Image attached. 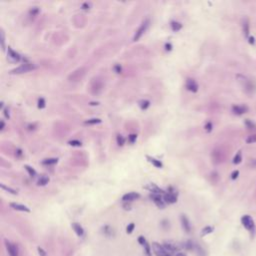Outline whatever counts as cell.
Listing matches in <instances>:
<instances>
[{
	"instance_id": "obj_1",
	"label": "cell",
	"mask_w": 256,
	"mask_h": 256,
	"mask_svg": "<svg viewBox=\"0 0 256 256\" xmlns=\"http://www.w3.org/2000/svg\"><path fill=\"white\" fill-rule=\"evenodd\" d=\"M86 71H87L86 67H84V66L79 67L68 76V80H69L70 82H78L81 79H83V77L86 74Z\"/></svg>"
},
{
	"instance_id": "obj_2",
	"label": "cell",
	"mask_w": 256,
	"mask_h": 256,
	"mask_svg": "<svg viewBox=\"0 0 256 256\" xmlns=\"http://www.w3.org/2000/svg\"><path fill=\"white\" fill-rule=\"evenodd\" d=\"M103 88H104V82L102 81L100 78H94L90 84V91L91 93L94 95H98L102 92Z\"/></svg>"
},
{
	"instance_id": "obj_3",
	"label": "cell",
	"mask_w": 256,
	"mask_h": 256,
	"mask_svg": "<svg viewBox=\"0 0 256 256\" xmlns=\"http://www.w3.org/2000/svg\"><path fill=\"white\" fill-rule=\"evenodd\" d=\"M36 68L35 64H32V63H28L26 62L24 64H22V65L18 66L16 68H14L10 71L11 74H22V73H26V72H29L31 70H34Z\"/></svg>"
},
{
	"instance_id": "obj_4",
	"label": "cell",
	"mask_w": 256,
	"mask_h": 256,
	"mask_svg": "<svg viewBox=\"0 0 256 256\" xmlns=\"http://www.w3.org/2000/svg\"><path fill=\"white\" fill-rule=\"evenodd\" d=\"M149 23H150V22H149L148 19H146V20H144V21L142 22V24L140 25V27H139L138 30L136 31L134 37H133V41H137V40L140 39V37L142 36L143 34L145 33V31L147 30L148 26H149Z\"/></svg>"
},
{
	"instance_id": "obj_5",
	"label": "cell",
	"mask_w": 256,
	"mask_h": 256,
	"mask_svg": "<svg viewBox=\"0 0 256 256\" xmlns=\"http://www.w3.org/2000/svg\"><path fill=\"white\" fill-rule=\"evenodd\" d=\"M152 250H153L154 254L156 256H165L167 254V251L165 250L164 246L160 245V244L157 242L152 243Z\"/></svg>"
},
{
	"instance_id": "obj_6",
	"label": "cell",
	"mask_w": 256,
	"mask_h": 256,
	"mask_svg": "<svg viewBox=\"0 0 256 256\" xmlns=\"http://www.w3.org/2000/svg\"><path fill=\"white\" fill-rule=\"evenodd\" d=\"M150 199L154 202L156 206L159 208H164L165 207V201H164L163 197L159 194H150Z\"/></svg>"
},
{
	"instance_id": "obj_7",
	"label": "cell",
	"mask_w": 256,
	"mask_h": 256,
	"mask_svg": "<svg viewBox=\"0 0 256 256\" xmlns=\"http://www.w3.org/2000/svg\"><path fill=\"white\" fill-rule=\"evenodd\" d=\"M241 222L243 224V226L245 227L247 230H253L254 222H253V219H252L249 215H244L241 218Z\"/></svg>"
},
{
	"instance_id": "obj_8",
	"label": "cell",
	"mask_w": 256,
	"mask_h": 256,
	"mask_svg": "<svg viewBox=\"0 0 256 256\" xmlns=\"http://www.w3.org/2000/svg\"><path fill=\"white\" fill-rule=\"evenodd\" d=\"M5 246L9 256H18V249L13 243H11L8 240H5Z\"/></svg>"
},
{
	"instance_id": "obj_9",
	"label": "cell",
	"mask_w": 256,
	"mask_h": 256,
	"mask_svg": "<svg viewBox=\"0 0 256 256\" xmlns=\"http://www.w3.org/2000/svg\"><path fill=\"white\" fill-rule=\"evenodd\" d=\"M187 90L191 91V92H197L198 91V84L194 79L192 78H188L186 80V84H185Z\"/></svg>"
},
{
	"instance_id": "obj_10",
	"label": "cell",
	"mask_w": 256,
	"mask_h": 256,
	"mask_svg": "<svg viewBox=\"0 0 256 256\" xmlns=\"http://www.w3.org/2000/svg\"><path fill=\"white\" fill-rule=\"evenodd\" d=\"M163 199L165 201V203L173 204L177 201V195L174 192H167V193H164Z\"/></svg>"
},
{
	"instance_id": "obj_11",
	"label": "cell",
	"mask_w": 256,
	"mask_h": 256,
	"mask_svg": "<svg viewBox=\"0 0 256 256\" xmlns=\"http://www.w3.org/2000/svg\"><path fill=\"white\" fill-rule=\"evenodd\" d=\"M7 55H8L9 58L12 61H14V62H18V61H20L22 59L21 55L19 54V53H17L16 51H14L11 47H8V49H7Z\"/></svg>"
},
{
	"instance_id": "obj_12",
	"label": "cell",
	"mask_w": 256,
	"mask_h": 256,
	"mask_svg": "<svg viewBox=\"0 0 256 256\" xmlns=\"http://www.w3.org/2000/svg\"><path fill=\"white\" fill-rule=\"evenodd\" d=\"M139 197H140V194L139 193L129 192V193L124 194V195L122 196V200H123L124 202H131V201H134L136 199H138Z\"/></svg>"
},
{
	"instance_id": "obj_13",
	"label": "cell",
	"mask_w": 256,
	"mask_h": 256,
	"mask_svg": "<svg viewBox=\"0 0 256 256\" xmlns=\"http://www.w3.org/2000/svg\"><path fill=\"white\" fill-rule=\"evenodd\" d=\"M145 188L148 189L150 192H152V194H159V195H161V194L164 193V191L162 189H160L157 185L153 184V183H150L147 186H145Z\"/></svg>"
},
{
	"instance_id": "obj_14",
	"label": "cell",
	"mask_w": 256,
	"mask_h": 256,
	"mask_svg": "<svg viewBox=\"0 0 256 256\" xmlns=\"http://www.w3.org/2000/svg\"><path fill=\"white\" fill-rule=\"evenodd\" d=\"M180 220H181V224H182L183 229H184V230L187 233H189L190 230H191V225H190V222H189L188 218H187L185 215H181L180 216Z\"/></svg>"
},
{
	"instance_id": "obj_15",
	"label": "cell",
	"mask_w": 256,
	"mask_h": 256,
	"mask_svg": "<svg viewBox=\"0 0 256 256\" xmlns=\"http://www.w3.org/2000/svg\"><path fill=\"white\" fill-rule=\"evenodd\" d=\"M248 110L247 106H244V105H234L232 106V111L234 112L235 114H237V115H241V114L245 113Z\"/></svg>"
},
{
	"instance_id": "obj_16",
	"label": "cell",
	"mask_w": 256,
	"mask_h": 256,
	"mask_svg": "<svg viewBox=\"0 0 256 256\" xmlns=\"http://www.w3.org/2000/svg\"><path fill=\"white\" fill-rule=\"evenodd\" d=\"M10 207L13 208L18 211H23V212H30V209L25 205L19 204V203H10Z\"/></svg>"
},
{
	"instance_id": "obj_17",
	"label": "cell",
	"mask_w": 256,
	"mask_h": 256,
	"mask_svg": "<svg viewBox=\"0 0 256 256\" xmlns=\"http://www.w3.org/2000/svg\"><path fill=\"white\" fill-rule=\"evenodd\" d=\"M163 246H164V248H165V250L167 251V253L169 252V254L178 250V247L176 246V244H173V243H170V242H165Z\"/></svg>"
},
{
	"instance_id": "obj_18",
	"label": "cell",
	"mask_w": 256,
	"mask_h": 256,
	"mask_svg": "<svg viewBox=\"0 0 256 256\" xmlns=\"http://www.w3.org/2000/svg\"><path fill=\"white\" fill-rule=\"evenodd\" d=\"M72 228H73V230L75 231V233L77 234L78 236H82L84 234V230L82 226L80 225L79 223H72Z\"/></svg>"
},
{
	"instance_id": "obj_19",
	"label": "cell",
	"mask_w": 256,
	"mask_h": 256,
	"mask_svg": "<svg viewBox=\"0 0 256 256\" xmlns=\"http://www.w3.org/2000/svg\"><path fill=\"white\" fill-rule=\"evenodd\" d=\"M147 159H148V161L150 162L151 164H153L156 168H161L163 166V164L160 160H157V159H155L153 157H150V156H147Z\"/></svg>"
},
{
	"instance_id": "obj_20",
	"label": "cell",
	"mask_w": 256,
	"mask_h": 256,
	"mask_svg": "<svg viewBox=\"0 0 256 256\" xmlns=\"http://www.w3.org/2000/svg\"><path fill=\"white\" fill-rule=\"evenodd\" d=\"M48 182H49V177L45 176V175H42V176H40V178L38 179L37 185L38 186H45Z\"/></svg>"
},
{
	"instance_id": "obj_21",
	"label": "cell",
	"mask_w": 256,
	"mask_h": 256,
	"mask_svg": "<svg viewBox=\"0 0 256 256\" xmlns=\"http://www.w3.org/2000/svg\"><path fill=\"white\" fill-rule=\"evenodd\" d=\"M139 106L142 110H146L150 106V101L146 100V99H142V100L139 101Z\"/></svg>"
},
{
	"instance_id": "obj_22",
	"label": "cell",
	"mask_w": 256,
	"mask_h": 256,
	"mask_svg": "<svg viewBox=\"0 0 256 256\" xmlns=\"http://www.w3.org/2000/svg\"><path fill=\"white\" fill-rule=\"evenodd\" d=\"M170 25H171V29H172L173 31H179V30L182 28V24L180 22H177V21H172Z\"/></svg>"
},
{
	"instance_id": "obj_23",
	"label": "cell",
	"mask_w": 256,
	"mask_h": 256,
	"mask_svg": "<svg viewBox=\"0 0 256 256\" xmlns=\"http://www.w3.org/2000/svg\"><path fill=\"white\" fill-rule=\"evenodd\" d=\"M57 161H58L57 158H48V159H44L42 161V164H44V165H52V164L57 163Z\"/></svg>"
},
{
	"instance_id": "obj_24",
	"label": "cell",
	"mask_w": 256,
	"mask_h": 256,
	"mask_svg": "<svg viewBox=\"0 0 256 256\" xmlns=\"http://www.w3.org/2000/svg\"><path fill=\"white\" fill-rule=\"evenodd\" d=\"M24 167H25L26 171H27V172L29 173L30 176H31V177H35L36 176V171L34 170L32 167H30L29 165H25Z\"/></svg>"
},
{
	"instance_id": "obj_25",
	"label": "cell",
	"mask_w": 256,
	"mask_h": 256,
	"mask_svg": "<svg viewBox=\"0 0 256 256\" xmlns=\"http://www.w3.org/2000/svg\"><path fill=\"white\" fill-rule=\"evenodd\" d=\"M85 124H98V123H101V119H99V118H92V119H88L84 122Z\"/></svg>"
},
{
	"instance_id": "obj_26",
	"label": "cell",
	"mask_w": 256,
	"mask_h": 256,
	"mask_svg": "<svg viewBox=\"0 0 256 256\" xmlns=\"http://www.w3.org/2000/svg\"><path fill=\"white\" fill-rule=\"evenodd\" d=\"M241 160H242V156H241V152H238L237 154L235 155V157L233 158V163L234 164H239L240 162H241Z\"/></svg>"
},
{
	"instance_id": "obj_27",
	"label": "cell",
	"mask_w": 256,
	"mask_h": 256,
	"mask_svg": "<svg viewBox=\"0 0 256 256\" xmlns=\"http://www.w3.org/2000/svg\"><path fill=\"white\" fill-rule=\"evenodd\" d=\"M116 141H117V144L119 145V146H123L124 143H125V139H124V137L120 135V134H118L117 137H116Z\"/></svg>"
},
{
	"instance_id": "obj_28",
	"label": "cell",
	"mask_w": 256,
	"mask_h": 256,
	"mask_svg": "<svg viewBox=\"0 0 256 256\" xmlns=\"http://www.w3.org/2000/svg\"><path fill=\"white\" fill-rule=\"evenodd\" d=\"M38 108L39 109H43L45 108V106H46V102H45V99L44 98H39L38 99Z\"/></svg>"
},
{
	"instance_id": "obj_29",
	"label": "cell",
	"mask_w": 256,
	"mask_h": 256,
	"mask_svg": "<svg viewBox=\"0 0 256 256\" xmlns=\"http://www.w3.org/2000/svg\"><path fill=\"white\" fill-rule=\"evenodd\" d=\"M243 31L244 34H245V36H248V34H249V24H248V21L245 20L243 23Z\"/></svg>"
},
{
	"instance_id": "obj_30",
	"label": "cell",
	"mask_w": 256,
	"mask_h": 256,
	"mask_svg": "<svg viewBox=\"0 0 256 256\" xmlns=\"http://www.w3.org/2000/svg\"><path fill=\"white\" fill-rule=\"evenodd\" d=\"M1 188H2V189H4L5 191H7V192L11 193V194H17V191H16V190H14V189H12V188H10V187H7V186H5L4 184H1Z\"/></svg>"
},
{
	"instance_id": "obj_31",
	"label": "cell",
	"mask_w": 256,
	"mask_h": 256,
	"mask_svg": "<svg viewBox=\"0 0 256 256\" xmlns=\"http://www.w3.org/2000/svg\"><path fill=\"white\" fill-rule=\"evenodd\" d=\"M38 13H39V8H38V7H32L29 11V14L31 15V16H34V17L37 16Z\"/></svg>"
},
{
	"instance_id": "obj_32",
	"label": "cell",
	"mask_w": 256,
	"mask_h": 256,
	"mask_svg": "<svg viewBox=\"0 0 256 256\" xmlns=\"http://www.w3.org/2000/svg\"><path fill=\"white\" fill-rule=\"evenodd\" d=\"M213 231V227L211 226H206L203 228V230H202L201 232V234L202 235H206V234H208V233H211Z\"/></svg>"
},
{
	"instance_id": "obj_33",
	"label": "cell",
	"mask_w": 256,
	"mask_h": 256,
	"mask_svg": "<svg viewBox=\"0 0 256 256\" xmlns=\"http://www.w3.org/2000/svg\"><path fill=\"white\" fill-rule=\"evenodd\" d=\"M246 142H247L248 144H251V143H255V142H256V134L248 136L247 138H246Z\"/></svg>"
},
{
	"instance_id": "obj_34",
	"label": "cell",
	"mask_w": 256,
	"mask_h": 256,
	"mask_svg": "<svg viewBox=\"0 0 256 256\" xmlns=\"http://www.w3.org/2000/svg\"><path fill=\"white\" fill-rule=\"evenodd\" d=\"M68 144L71 145V146H81V141H79V140H70L69 142H68Z\"/></svg>"
},
{
	"instance_id": "obj_35",
	"label": "cell",
	"mask_w": 256,
	"mask_h": 256,
	"mask_svg": "<svg viewBox=\"0 0 256 256\" xmlns=\"http://www.w3.org/2000/svg\"><path fill=\"white\" fill-rule=\"evenodd\" d=\"M0 37H1V40H0L1 41V47H2L3 50H4L5 49V44H4L5 43V37H4V32H3L2 30H1V32H0Z\"/></svg>"
},
{
	"instance_id": "obj_36",
	"label": "cell",
	"mask_w": 256,
	"mask_h": 256,
	"mask_svg": "<svg viewBox=\"0 0 256 256\" xmlns=\"http://www.w3.org/2000/svg\"><path fill=\"white\" fill-rule=\"evenodd\" d=\"M103 231H104V234H106V235H111L112 234V228L110 226L103 227Z\"/></svg>"
},
{
	"instance_id": "obj_37",
	"label": "cell",
	"mask_w": 256,
	"mask_h": 256,
	"mask_svg": "<svg viewBox=\"0 0 256 256\" xmlns=\"http://www.w3.org/2000/svg\"><path fill=\"white\" fill-rule=\"evenodd\" d=\"M245 124L247 125V127L249 129H255V127H256V125L253 123V122H251L250 120H248V119L245 121Z\"/></svg>"
},
{
	"instance_id": "obj_38",
	"label": "cell",
	"mask_w": 256,
	"mask_h": 256,
	"mask_svg": "<svg viewBox=\"0 0 256 256\" xmlns=\"http://www.w3.org/2000/svg\"><path fill=\"white\" fill-rule=\"evenodd\" d=\"M137 139V135L136 134H130L128 136V140H129V142L130 143H134L135 141Z\"/></svg>"
},
{
	"instance_id": "obj_39",
	"label": "cell",
	"mask_w": 256,
	"mask_h": 256,
	"mask_svg": "<svg viewBox=\"0 0 256 256\" xmlns=\"http://www.w3.org/2000/svg\"><path fill=\"white\" fill-rule=\"evenodd\" d=\"M134 223H130L127 226V228H126V232L127 233H129V234H130V233H132V231H133V229H134Z\"/></svg>"
},
{
	"instance_id": "obj_40",
	"label": "cell",
	"mask_w": 256,
	"mask_h": 256,
	"mask_svg": "<svg viewBox=\"0 0 256 256\" xmlns=\"http://www.w3.org/2000/svg\"><path fill=\"white\" fill-rule=\"evenodd\" d=\"M144 248H145V252H146V254L147 256H151V249H150V246H149V244L146 243L144 245Z\"/></svg>"
},
{
	"instance_id": "obj_41",
	"label": "cell",
	"mask_w": 256,
	"mask_h": 256,
	"mask_svg": "<svg viewBox=\"0 0 256 256\" xmlns=\"http://www.w3.org/2000/svg\"><path fill=\"white\" fill-rule=\"evenodd\" d=\"M205 130L207 131V132H210V131L212 130V123H211V122H208V123H206Z\"/></svg>"
},
{
	"instance_id": "obj_42",
	"label": "cell",
	"mask_w": 256,
	"mask_h": 256,
	"mask_svg": "<svg viewBox=\"0 0 256 256\" xmlns=\"http://www.w3.org/2000/svg\"><path fill=\"white\" fill-rule=\"evenodd\" d=\"M138 242L141 244V245H143V246L147 243V242H146V239L144 238V236H140V237L138 238Z\"/></svg>"
},
{
	"instance_id": "obj_43",
	"label": "cell",
	"mask_w": 256,
	"mask_h": 256,
	"mask_svg": "<svg viewBox=\"0 0 256 256\" xmlns=\"http://www.w3.org/2000/svg\"><path fill=\"white\" fill-rule=\"evenodd\" d=\"M114 71H115L116 73H121L122 68H121V66L119 65V64H116V65L114 66Z\"/></svg>"
},
{
	"instance_id": "obj_44",
	"label": "cell",
	"mask_w": 256,
	"mask_h": 256,
	"mask_svg": "<svg viewBox=\"0 0 256 256\" xmlns=\"http://www.w3.org/2000/svg\"><path fill=\"white\" fill-rule=\"evenodd\" d=\"M15 155H16V157H21L23 153H22V150L21 149H16V151H15Z\"/></svg>"
},
{
	"instance_id": "obj_45",
	"label": "cell",
	"mask_w": 256,
	"mask_h": 256,
	"mask_svg": "<svg viewBox=\"0 0 256 256\" xmlns=\"http://www.w3.org/2000/svg\"><path fill=\"white\" fill-rule=\"evenodd\" d=\"M38 252H39L40 256H46V252H45L41 247H38Z\"/></svg>"
},
{
	"instance_id": "obj_46",
	"label": "cell",
	"mask_w": 256,
	"mask_h": 256,
	"mask_svg": "<svg viewBox=\"0 0 256 256\" xmlns=\"http://www.w3.org/2000/svg\"><path fill=\"white\" fill-rule=\"evenodd\" d=\"M238 174H239V171H238V170L234 171V172H233V173L231 174V178H232V179H236V178L238 177Z\"/></svg>"
},
{
	"instance_id": "obj_47",
	"label": "cell",
	"mask_w": 256,
	"mask_h": 256,
	"mask_svg": "<svg viewBox=\"0 0 256 256\" xmlns=\"http://www.w3.org/2000/svg\"><path fill=\"white\" fill-rule=\"evenodd\" d=\"M89 7H90V3L88 2H85V3H83L82 4V9H89Z\"/></svg>"
},
{
	"instance_id": "obj_48",
	"label": "cell",
	"mask_w": 256,
	"mask_h": 256,
	"mask_svg": "<svg viewBox=\"0 0 256 256\" xmlns=\"http://www.w3.org/2000/svg\"><path fill=\"white\" fill-rule=\"evenodd\" d=\"M4 128H5V122L4 120H1L0 121V130H4Z\"/></svg>"
},
{
	"instance_id": "obj_49",
	"label": "cell",
	"mask_w": 256,
	"mask_h": 256,
	"mask_svg": "<svg viewBox=\"0 0 256 256\" xmlns=\"http://www.w3.org/2000/svg\"><path fill=\"white\" fill-rule=\"evenodd\" d=\"M171 49H172V45H171V43H166L165 44V50L166 51H170Z\"/></svg>"
},
{
	"instance_id": "obj_50",
	"label": "cell",
	"mask_w": 256,
	"mask_h": 256,
	"mask_svg": "<svg viewBox=\"0 0 256 256\" xmlns=\"http://www.w3.org/2000/svg\"><path fill=\"white\" fill-rule=\"evenodd\" d=\"M4 115H5V117H6V118H9V117H10L8 108H5V109H4Z\"/></svg>"
},
{
	"instance_id": "obj_51",
	"label": "cell",
	"mask_w": 256,
	"mask_h": 256,
	"mask_svg": "<svg viewBox=\"0 0 256 256\" xmlns=\"http://www.w3.org/2000/svg\"><path fill=\"white\" fill-rule=\"evenodd\" d=\"M252 164H253V165H255V166H256V159H253V160H252Z\"/></svg>"
},
{
	"instance_id": "obj_52",
	"label": "cell",
	"mask_w": 256,
	"mask_h": 256,
	"mask_svg": "<svg viewBox=\"0 0 256 256\" xmlns=\"http://www.w3.org/2000/svg\"><path fill=\"white\" fill-rule=\"evenodd\" d=\"M90 105H98V102H96V103H95V102H91Z\"/></svg>"
},
{
	"instance_id": "obj_53",
	"label": "cell",
	"mask_w": 256,
	"mask_h": 256,
	"mask_svg": "<svg viewBox=\"0 0 256 256\" xmlns=\"http://www.w3.org/2000/svg\"><path fill=\"white\" fill-rule=\"evenodd\" d=\"M176 256H186V255H185L184 253H178Z\"/></svg>"
},
{
	"instance_id": "obj_54",
	"label": "cell",
	"mask_w": 256,
	"mask_h": 256,
	"mask_svg": "<svg viewBox=\"0 0 256 256\" xmlns=\"http://www.w3.org/2000/svg\"><path fill=\"white\" fill-rule=\"evenodd\" d=\"M165 256H171V254H168V253H167V254H166Z\"/></svg>"
}]
</instances>
